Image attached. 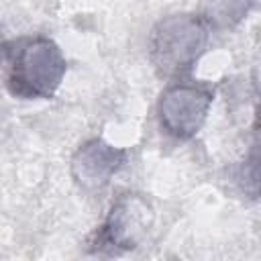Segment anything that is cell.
I'll return each instance as SVG.
<instances>
[{"mask_svg":"<svg viewBox=\"0 0 261 261\" xmlns=\"http://www.w3.org/2000/svg\"><path fill=\"white\" fill-rule=\"evenodd\" d=\"M67 71L59 45L43 35L8 41L6 88L20 100H47L59 90Z\"/></svg>","mask_w":261,"mask_h":261,"instance_id":"cell-1","label":"cell"},{"mask_svg":"<svg viewBox=\"0 0 261 261\" xmlns=\"http://www.w3.org/2000/svg\"><path fill=\"white\" fill-rule=\"evenodd\" d=\"M212 20L200 12H177L155 22L149 35V59L157 75L177 80L192 71L204 55Z\"/></svg>","mask_w":261,"mask_h":261,"instance_id":"cell-2","label":"cell"},{"mask_svg":"<svg viewBox=\"0 0 261 261\" xmlns=\"http://www.w3.org/2000/svg\"><path fill=\"white\" fill-rule=\"evenodd\" d=\"M153 224V208L141 194L118 196L88 245L94 253H124L141 245Z\"/></svg>","mask_w":261,"mask_h":261,"instance_id":"cell-3","label":"cell"},{"mask_svg":"<svg viewBox=\"0 0 261 261\" xmlns=\"http://www.w3.org/2000/svg\"><path fill=\"white\" fill-rule=\"evenodd\" d=\"M212 100L214 90L204 84L173 82L161 92L157 102L159 126L177 141L194 139L208 118Z\"/></svg>","mask_w":261,"mask_h":261,"instance_id":"cell-4","label":"cell"},{"mask_svg":"<svg viewBox=\"0 0 261 261\" xmlns=\"http://www.w3.org/2000/svg\"><path fill=\"white\" fill-rule=\"evenodd\" d=\"M126 149L114 147L108 141L96 137L77 147L71 157L69 171L82 190L96 192L110 184V179L126 165Z\"/></svg>","mask_w":261,"mask_h":261,"instance_id":"cell-5","label":"cell"},{"mask_svg":"<svg viewBox=\"0 0 261 261\" xmlns=\"http://www.w3.org/2000/svg\"><path fill=\"white\" fill-rule=\"evenodd\" d=\"M6 59H8V41L0 33V75L6 69Z\"/></svg>","mask_w":261,"mask_h":261,"instance_id":"cell-6","label":"cell"}]
</instances>
